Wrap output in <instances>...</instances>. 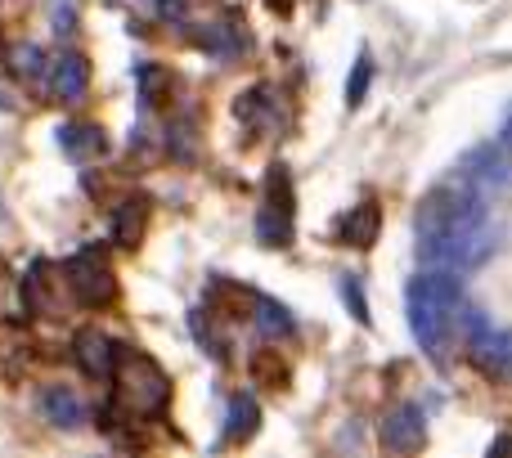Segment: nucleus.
<instances>
[{"mask_svg":"<svg viewBox=\"0 0 512 458\" xmlns=\"http://www.w3.org/2000/svg\"><path fill=\"white\" fill-rule=\"evenodd\" d=\"M50 14H54V32H59V36H68L72 23H77V5H72V0H54Z\"/></svg>","mask_w":512,"mask_h":458,"instance_id":"25","label":"nucleus"},{"mask_svg":"<svg viewBox=\"0 0 512 458\" xmlns=\"http://www.w3.org/2000/svg\"><path fill=\"white\" fill-rule=\"evenodd\" d=\"M369 81H373V63H369V54H360V59H355L351 81H346V104L360 108V104H364V90H369Z\"/></svg>","mask_w":512,"mask_h":458,"instance_id":"22","label":"nucleus"},{"mask_svg":"<svg viewBox=\"0 0 512 458\" xmlns=\"http://www.w3.org/2000/svg\"><path fill=\"white\" fill-rule=\"evenodd\" d=\"M459 180L477 189L481 198L495 194V189H508V185H512V153H508L499 140H495V144H477V149L463 153Z\"/></svg>","mask_w":512,"mask_h":458,"instance_id":"7","label":"nucleus"},{"mask_svg":"<svg viewBox=\"0 0 512 458\" xmlns=\"http://www.w3.org/2000/svg\"><path fill=\"white\" fill-rule=\"evenodd\" d=\"M472 221H486V207H481V194L472 185H463L459 176L436 185L432 194L418 203L414 212V229L418 238H436V234H450V229H463Z\"/></svg>","mask_w":512,"mask_h":458,"instance_id":"3","label":"nucleus"},{"mask_svg":"<svg viewBox=\"0 0 512 458\" xmlns=\"http://www.w3.org/2000/svg\"><path fill=\"white\" fill-rule=\"evenodd\" d=\"M256 238H261L265 247H288L292 243V216L261 207V216H256Z\"/></svg>","mask_w":512,"mask_h":458,"instance_id":"19","label":"nucleus"},{"mask_svg":"<svg viewBox=\"0 0 512 458\" xmlns=\"http://www.w3.org/2000/svg\"><path fill=\"white\" fill-rule=\"evenodd\" d=\"M41 414L50 418L54 427H81L86 409H81V400L72 396V387H45L41 391Z\"/></svg>","mask_w":512,"mask_h":458,"instance_id":"15","label":"nucleus"},{"mask_svg":"<svg viewBox=\"0 0 512 458\" xmlns=\"http://www.w3.org/2000/svg\"><path fill=\"white\" fill-rule=\"evenodd\" d=\"M113 382H117V405L135 418H153L167 409L171 400V382L149 355L117 346V364H113Z\"/></svg>","mask_w":512,"mask_h":458,"instance_id":"2","label":"nucleus"},{"mask_svg":"<svg viewBox=\"0 0 512 458\" xmlns=\"http://www.w3.org/2000/svg\"><path fill=\"white\" fill-rule=\"evenodd\" d=\"M140 90H144V99H149L153 108H162L167 104V95L176 90V77H171L167 68H158V63H144L140 68Z\"/></svg>","mask_w":512,"mask_h":458,"instance_id":"20","label":"nucleus"},{"mask_svg":"<svg viewBox=\"0 0 512 458\" xmlns=\"http://www.w3.org/2000/svg\"><path fill=\"white\" fill-rule=\"evenodd\" d=\"M54 274V265H45V261H36L32 270H27V279H23V306L32 310V315H54V283L59 279H50Z\"/></svg>","mask_w":512,"mask_h":458,"instance_id":"14","label":"nucleus"},{"mask_svg":"<svg viewBox=\"0 0 512 458\" xmlns=\"http://www.w3.org/2000/svg\"><path fill=\"white\" fill-rule=\"evenodd\" d=\"M86 90H90V63L81 54H59L50 63V95L59 104H77Z\"/></svg>","mask_w":512,"mask_h":458,"instance_id":"9","label":"nucleus"},{"mask_svg":"<svg viewBox=\"0 0 512 458\" xmlns=\"http://www.w3.org/2000/svg\"><path fill=\"white\" fill-rule=\"evenodd\" d=\"M499 144H504V149L512 153V108L504 113V122H499Z\"/></svg>","mask_w":512,"mask_h":458,"instance_id":"26","label":"nucleus"},{"mask_svg":"<svg viewBox=\"0 0 512 458\" xmlns=\"http://www.w3.org/2000/svg\"><path fill=\"white\" fill-rule=\"evenodd\" d=\"M256 423H261V405H256L252 396H234L230 427H225V436H230V441H248V436L256 432Z\"/></svg>","mask_w":512,"mask_h":458,"instance_id":"18","label":"nucleus"},{"mask_svg":"<svg viewBox=\"0 0 512 458\" xmlns=\"http://www.w3.org/2000/svg\"><path fill=\"white\" fill-rule=\"evenodd\" d=\"M490 225L486 221H472L463 229H450V234H436V238H418V261L432 265V270H477L481 261L490 256Z\"/></svg>","mask_w":512,"mask_h":458,"instance_id":"4","label":"nucleus"},{"mask_svg":"<svg viewBox=\"0 0 512 458\" xmlns=\"http://www.w3.org/2000/svg\"><path fill=\"white\" fill-rule=\"evenodd\" d=\"M423 436H427L423 409H414V405H400L396 414L382 423V445H387V450H396V454L418 450V445H423Z\"/></svg>","mask_w":512,"mask_h":458,"instance_id":"10","label":"nucleus"},{"mask_svg":"<svg viewBox=\"0 0 512 458\" xmlns=\"http://www.w3.org/2000/svg\"><path fill=\"white\" fill-rule=\"evenodd\" d=\"M256 328H261V337L279 342V337H292V333H297V319H292L288 310L279 306V301L256 297Z\"/></svg>","mask_w":512,"mask_h":458,"instance_id":"16","label":"nucleus"},{"mask_svg":"<svg viewBox=\"0 0 512 458\" xmlns=\"http://www.w3.org/2000/svg\"><path fill=\"white\" fill-rule=\"evenodd\" d=\"M405 310H409V328H414L418 346H423L432 360H445L450 351V337H454V324H459V310H463V297H459V283L450 279V270H436V274H418L405 292Z\"/></svg>","mask_w":512,"mask_h":458,"instance_id":"1","label":"nucleus"},{"mask_svg":"<svg viewBox=\"0 0 512 458\" xmlns=\"http://www.w3.org/2000/svg\"><path fill=\"white\" fill-rule=\"evenodd\" d=\"M63 274H68V292L90 310L108 306V301L117 297V279H113V265H108L104 247H81V252L63 265Z\"/></svg>","mask_w":512,"mask_h":458,"instance_id":"5","label":"nucleus"},{"mask_svg":"<svg viewBox=\"0 0 512 458\" xmlns=\"http://www.w3.org/2000/svg\"><path fill=\"white\" fill-rule=\"evenodd\" d=\"M292 180H288V167H270V176H265V207L270 212H283L292 216Z\"/></svg>","mask_w":512,"mask_h":458,"instance_id":"21","label":"nucleus"},{"mask_svg":"<svg viewBox=\"0 0 512 458\" xmlns=\"http://www.w3.org/2000/svg\"><path fill=\"white\" fill-rule=\"evenodd\" d=\"M14 68L23 72V77H41V72H45L41 45H18V50H14Z\"/></svg>","mask_w":512,"mask_h":458,"instance_id":"23","label":"nucleus"},{"mask_svg":"<svg viewBox=\"0 0 512 458\" xmlns=\"http://www.w3.org/2000/svg\"><path fill=\"white\" fill-rule=\"evenodd\" d=\"M59 140L77 162H95V158H104L108 153V135L99 131L95 122H68L59 131Z\"/></svg>","mask_w":512,"mask_h":458,"instance_id":"12","label":"nucleus"},{"mask_svg":"<svg viewBox=\"0 0 512 458\" xmlns=\"http://www.w3.org/2000/svg\"><path fill=\"white\" fill-rule=\"evenodd\" d=\"M144 225H149V203H144V198H126V203L113 212V243L117 247H140Z\"/></svg>","mask_w":512,"mask_h":458,"instance_id":"13","label":"nucleus"},{"mask_svg":"<svg viewBox=\"0 0 512 458\" xmlns=\"http://www.w3.org/2000/svg\"><path fill=\"white\" fill-rule=\"evenodd\" d=\"M72 360L81 364L86 378H113V364H117V342H108L99 328H81L72 337Z\"/></svg>","mask_w":512,"mask_h":458,"instance_id":"8","label":"nucleus"},{"mask_svg":"<svg viewBox=\"0 0 512 458\" xmlns=\"http://www.w3.org/2000/svg\"><path fill=\"white\" fill-rule=\"evenodd\" d=\"M212 306L221 310V319H243L248 310H256V297L239 283H212Z\"/></svg>","mask_w":512,"mask_h":458,"instance_id":"17","label":"nucleus"},{"mask_svg":"<svg viewBox=\"0 0 512 458\" xmlns=\"http://www.w3.org/2000/svg\"><path fill=\"white\" fill-rule=\"evenodd\" d=\"M158 9L167 18H180V14H185V0H158Z\"/></svg>","mask_w":512,"mask_h":458,"instance_id":"27","label":"nucleus"},{"mask_svg":"<svg viewBox=\"0 0 512 458\" xmlns=\"http://www.w3.org/2000/svg\"><path fill=\"white\" fill-rule=\"evenodd\" d=\"M468 315V346H472V369L490 382H508L512 378V333L495 328L490 319H481L477 310H463Z\"/></svg>","mask_w":512,"mask_h":458,"instance_id":"6","label":"nucleus"},{"mask_svg":"<svg viewBox=\"0 0 512 458\" xmlns=\"http://www.w3.org/2000/svg\"><path fill=\"white\" fill-rule=\"evenodd\" d=\"M378 229H382V207L378 203H360L337 221V238L346 247H373L378 243Z\"/></svg>","mask_w":512,"mask_h":458,"instance_id":"11","label":"nucleus"},{"mask_svg":"<svg viewBox=\"0 0 512 458\" xmlns=\"http://www.w3.org/2000/svg\"><path fill=\"white\" fill-rule=\"evenodd\" d=\"M342 297H346V306H351V315L360 319V324H369V306H364V292H360V283H355V274H342Z\"/></svg>","mask_w":512,"mask_h":458,"instance_id":"24","label":"nucleus"}]
</instances>
